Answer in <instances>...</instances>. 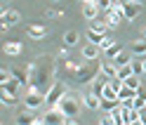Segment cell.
Returning a JSON list of instances; mask_svg holds the SVG:
<instances>
[{"instance_id": "cell-21", "label": "cell", "mask_w": 146, "mask_h": 125, "mask_svg": "<svg viewBox=\"0 0 146 125\" xmlns=\"http://www.w3.org/2000/svg\"><path fill=\"white\" fill-rule=\"evenodd\" d=\"M90 29H92V31H97V33H106L108 31V24L106 21H102V19H94V21H90Z\"/></svg>"}, {"instance_id": "cell-35", "label": "cell", "mask_w": 146, "mask_h": 125, "mask_svg": "<svg viewBox=\"0 0 146 125\" xmlns=\"http://www.w3.org/2000/svg\"><path fill=\"white\" fill-rule=\"evenodd\" d=\"M97 125H102V123H97Z\"/></svg>"}, {"instance_id": "cell-24", "label": "cell", "mask_w": 146, "mask_h": 125, "mask_svg": "<svg viewBox=\"0 0 146 125\" xmlns=\"http://www.w3.org/2000/svg\"><path fill=\"white\" fill-rule=\"evenodd\" d=\"M130 76H134L132 73V64H127V66H118V78H130Z\"/></svg>"}, {"instance_id": "cell-22", "label": "cell", "mask_w": 146, "mask_h": 125, "mask_svg": "<svg viewBox=\"0 0 146 125\" xmlns=\"http://www.w3.org/2000/svg\"><path fill=\"white\" fill-rule=\"evenodd\" d=\"M125 85L132 87V90H141V78L139 76H130V78H125Z\"/></svg>"}, {"instance_id": "cell-25", "label": "cell", "mask_w": 146, "mask_h": 125, "mask_svg": "<svg viewBox=\"0 0 146 125\" xmlns=\"http://www.w3.org/2000/svg\"><path fill=\"white\" fill-rule=\"evenodd\" d=\"M132 73L134 76H144V61L141 59H137V61L132 59Z\"/></svg>"}, {"instance_id": "cell-17", "label": "cell", "mask_w": 146, "mask_h": 125, "mask_svg": "<svg viewBox=\"0 0 146 125\" xmlns=\"http://www.w3.org/2000/svg\"><path fill=\"white\" fill-rule=\"evenodd\" d=\"M78 40H80V33L78 31H66V33H64V45H66V47L78 45Z\"/></svg>"}, {"instance_id": "cell-30", "label": "cell", "mask_w": 146, "mask_h": 125, "mask_svg": "<svg viewBox=\"0 0 146 125\" xmlns=\"http://www.w3.org/2000/svg\"><path fill=\"white\" fill-rule=\"evenodd\" d=\"M139 120L146 125V106H144V109H139Z\"/></svg>"}, {"instance_id": "cell-14", "label": "cell", "mask_w": 146, "mask_h": 125, "mask_svg": "<svg viewBox=\"0 0 146 125\" xmlns=\"http://www.w3.org/2000/svg\"><path fill=\"white\" fill-rule=\"evenodd\" d=\"M102 99H106V102H120V99H118V90H113L111 83H106V85H104V90H102Z\"/></svg>"}, {"instance_id": "cell-19", "label": "cell", "mask_w": 146, "mask_h": 125, "mask_svg": "<svg viewBox=\"0 0 146 125\" xmlns=\"http://www.w3.org/2000/svg\"><path fill=\"white\" fill-rule=\"evenodd\" d=\"M0 99H3V104H5V106H14L17 102H19V97H17V94H7V92L0 90Z\"/></svg>"}, {"instance_id": "cell-8", "label": "cell", "mask_w": 146, "mask_h": 125, "mask_svg": "<svg viewBox=\"0 0 146 125\" xmlns=\"http://www.w3.org/2000/svg\"><path fill=\"white\" fill-rule=\"evenodd\" d=\"M123 12H125V19H127V21H134L137 17H139V12H141V5L130 3V0H127L125 7H123Z\"/></svg>"}, {"instance_id": "cell-34", "label": "cell", "mask_w": 146, "mask_h": 125, "mask_svg": "<svg viewBox=\"0 0 146 125\" xmlns=\"http://www.w3.org/2000/svg\"><path fill=\"white\" fill-rule=\"evenodd\" d=\"M141 35H144V38H146V26H144V31H141Z\"/></svg>"}, {"instance_id": "cell-5", "label": "cell", "mask_w": 146, "mask_h": 125, "mask_svg": "<svg viewBox=\"0 0 146 125\" xmlns=\"http://www.w3.org/2000/svg\"><path fill=\"white\" fill-rule=\"evenodd\" d=\"M99 73H102L104 78H118V66H115V61L113 59H106V61H102L99 64Z\"/></svg>"}, {"instance_id": "cell-33", "label": "cell", "mask_w": 146, "mask_h": 125, "mask_svg": "<svg viewBox=\"0 0 146 125\" xmlns=\"http://www.w3.org/2000/svg\"><path fill=\"white\" fill-rule=\"evenodd\" d=\"M141 61H144V73H146V57H144V59H141Z\"/></svg>"}, {"instance_id": "cell-13", "label": "cell", "mask_w": 146, "mask_h": 125, "mask_svg": "<svg viewBox=\"0 0 146 125\" xmlns=\"http://www.w3.org/2000/svg\"><path fill=\"white\" fill-rule=\"evenodd\" d=\"M137 92H139V90H132V87L123 85L120 90H118V99H120V102H132L134 97H137Z\"/></svg>"}, {"instance_id": "cell-11", "label": "cell", "mask_w": 146, "mask_h": 125, "mask_svg": "<svg viewBox=\"0 0 146 125\" xmlns=\"http://www.w3.org/2000/svg\"><path fill=\"white\" fill-rule=\"evenodd\" d=\"M33 120H35V113L31 109H26V106L21 113H17V125H33Z\"/></svg>"}, {"instance_id": "cell-3", "label": "cell", "mask_w": 146, "mask_h": 125, "mask_svg": "<svg viewBox=\"0 0 146 125\" xmlns=\"http://www.w3.org/2000/svg\"><path fill=\"white\" fill-rule=\"evenodd\" d=\"M64 94H66V85L57 80V83H52V87L45 92V104H47V106H57Z\"/></svg>"}, {"instance_id": "cell-18", "label": "cell", "mask_w": 146, "mask_h": 125, "mask_svg": "<svg viewBox=\"0 0 146 125\" xmlns=\"http://www.w3.org/2000/svg\"><path fill=\"white\" fill-rule=\"evenodd\" d=\"M120 52H123V45H118V43H113V45L108 47V50H104V55H106V59H115L118 55H120Z\"/></svg>"}, {"instance_id": "cell-9", "label": "cell", "mask_w": 146, "mask_h": 125, "mask_svg": "<svg viewBox=\"0 0 146 125\" xmlns=\"http://www.w3.org/2000/svg\"><path fill=\"white\" fill-rule=\"evenodd\" d=\"M99 12H102V10L97 7V3H85V5H83V17H85L87 21L99 19Z\"/></svg>"}, {"instance_id": "cell-7", "label": "cell", "mask_w": 146, "mask_h": 125, "mask_svg": "<svg viewBox=\"0 0 146 125\" xmlns=\"http://www.w3.org/2000/svg\"><path fill=\"white\" fill-rule=\"evenodd\" d=\"M99 55H102V47L94 45V43H87V45L83 47V57H85V61H97Z\"/></svg>"}, {"instance_id": "cell-2", "label": "cell", "mask_w": 146, "mask_h": 125, "mask_svg": "<svg viewBox=\"0 0 146 125\" xmlns=\"http://www.w3.org/2000/svg\"><path fill=\"white\" fill-rule=\"evenodd\" d=\"M57 106L61 109V113L68 118V116H76V113L80 111V99H78V97H73V92H66Z\"/></svg>"}, {"instance_id": "cell-28", "label": "cell", "mask_w": 146, "mask_h": 125, "mask_svg": "<svg viewBox=\"0 0 146 125\" xmlns=\"http://www.w3.org/2000/svg\"><path fill=\"white\" fill-rule=\"evenodd\" d=\"M99 123H102V125H115V120H113V116H111V113H104Z\"/></svg>"}, {"instance_id": "cell-36", "label": "cell", "mask_w": 146, "mask_h": 125, "mask_svg": "<svg viewBox=\"0 0 146 125\" xmlns=\"http://www.w3.org/2000/svg\"><path fill=\"white\" fill-rule=\"evenodd\" d=\"M123 125H127V123H123Z\"/></svg>"}, {"instance_id": "cell-4", "label": "cell", "mask_w": 146, "mask_h": 125, "mask_svg": "<svg viewBox=\"0 0 146 125\" xmlns=\"http://www.w3.org/2000/svg\"><path fill=\"white\" fill-rule=\"evenodd\" d=\"M42 120H45V125H64L66 116L61 113V109H59V106H50V111L42 116Z\"/></svg>"}, {"instance_id": "cell-29", "label": "cell", "mask_w": 146, "mask_h": 125, "mask_svg": "<svg viewBox=\"0 0 146 125\" xmlns=\"http://www.w3.org/2000/svg\"><path fill=\"white\" fill-rule=\"evenodd\" d=\"M64 125H80V123L76 120V116H68V118L64 120Z\"/></svg>"}, {"instance_id": "cell-23", "label": "cell", "mask_w": 146, "mask_h": 125, "mask_svg": "<svg viewBox=\"0 0 146 125\" xmlns=\"http://www.w3.org/2000/svg\"><path fill=\"white\" fill-rule=\"evenodd\" d=\"M104 35H106V33H97V31L90 29V31H87V40H90V43H94V45H99V43L104 40Z\"/></svg>"}, {"instance_id": "cell-16", "label": "cell", "mask_w": 146, "mask_h": 125, "mask_svg": "<svg viewBox=\"0 0 146 125\" xmlns=\"http://www.w3.org/2000/svg\"><path fill=\"white\" fill-rule=\"evenodd\" d=\"M132 55L137 57H146V38H139L132 43Z\"/></svg>"}, {"instance_id": "cell-6", "label": "cell", "mask_w": 146, "mask_h": 125, "mask_svg": "<svg viewBox=\"0 0 146 125\" xmlns=\"http://www.w3.org/2000/svg\"><path fill=\"white\" fill-rule=\"evenodd\" d=\"M83 106L90 111H99L102 109V97L94 94V92H87V94H83Z\"/></svg>"}, {"instance_id": "cell-27", "label": "cell", "mask_w": 146, "mask_h": 125, "mask_svg": "<svg viewBox=\"0 0 146 125\" xmlns=\"http://www.w3.org/2000/svg\"><path fill=\"white\" fill-rule=\"evenodd\" d=\"M111 45H113V38H108V35H104V40L99 43V47H102V52H104V50H108Z\"/></svg>"}, {"instance_id": "cell-32", "label": "cell", "mask_w": 146, "mask_h": 125, "mask_svg": "<svg viewBox=\"0 0 146 125\" xmlns=\"http://www.w3.org/2000/svg\"><path fill=\"white\" fill-rule=\"evenodd\" d=\"M130 3H137V5H141V3H144V0H130Z\"/></svg>"}, {"instance_id": "cell-26", "label": "cell", "mask_w": 146, "mask_h": 125, "mask_svg": "<svg viewBox=\"0 0 146 125\" xmlns=\"http://www.w3.org/2000/svg\"><path fill=\"white\" fill-rule=\"evenodd\" d=\"M97 7H99L102 12H108V10L113 7V3H111V0H97Z\"/></svg>"}, {"instance_id": "cell-31", "label": "cell", "mask_w": 146, "mask_h": 125, "mask_svg": "<svg viewBox=\"0 0 146 125\" xmlns=\"http://www.w3.org/2000/svg\"><path fill=\"white\" fill-rule=\"evenodd\" d=\"M130 125H144V123H141V120H134V123H130Z\"/></svg>"}, {"instance_id": "cell-12", "label": "cell", "mask_w": 146, "mask_h": 125, "mask_svg": "<svg viewBox=\"0 0 146 125\" xmlns=\"http://www.w3.org/2000/svg\"><path fill=\"white\" fill-rule=\"evenodd\" d=\"M21 50H24L21 43H12V40H10V43H5V45H3V52H5L7 57H19Z\"/></svg>"}, {"instance_id": "cell-10", "label": "cell", "mask_w": 146, "mask_h": 125, "mask_svg": "<svg viewBox=\"0 0 146 125\" xmlns=\"http://www.w3.org/2000/svg\"><path fill=\"white\" fill-rule=\"evenodd\" d=\"M0 17H3V24H7V26H14V24L21 21V14L17 12V10H5Z\"/></svg>"}, {"instance_id": "cell-20", "label": "cell", "mask_w": 146, "mask_h": 125, "mask_svg": "<svg viewBox=\"0 0 146 125\" xmlns=\"http://www.w3.org/2000/svg\"><path fill=\"white\" fill-rule=\"evenodd\" d=\"M113 61H115V66H127V64H132V57H130V55H127V52L123 50V52H120V55H118Z\"/></svg>"}, {"instance_id": "cell-1", "label": "cell", "mask_w": 146, "mask_h": 125, "mask_svg": "<svg viewBox=\"0 0 146 125\" xmlns=\"http://www.w3.org/2000/svg\"><path fill=\"white\" fill-rule=\"evenodd\" d=\"M42 104H45V94L38 90V87L29 85V92L24 94V106H26V109H31V111H38Z\"/></svg>"}, {"instance_id": "cell-15", "label": "cell", "mask_w": 146, "mask_h": 125, "mask_svg": "<svg viewBox=\"0 0 146 125\" xmlns=\"http://www.w3.org/2000/svg\"><path fill=\"white\" fill-rule=\"evenodd\" d=\"M29 38H33V40H42L45 35H47V31H45V26H29Z\"/></svg>"}]
</instances>
